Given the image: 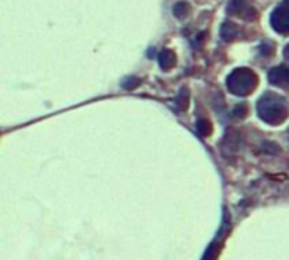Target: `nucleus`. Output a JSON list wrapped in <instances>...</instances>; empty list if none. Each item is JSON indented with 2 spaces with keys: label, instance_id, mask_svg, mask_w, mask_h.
<instances>
[{
  "label": "nucleus",
  "instance_id": "6",
  "mask_svg": "<svg viewBox=\"0 0 289 260\" xmlns=\"http://www.w3.org/2000/svg\"><path fill=\"white\" fill-rule=\"evenodd\" d=\"M220 36L224 41H233L238 36V27L233 22H224L220 29Z\"/></svg>",
  "mask_w": 289,
  "mask_h": 260
},
{
  "label": "nucleus",
  "instance_id": "2",
  "mask_svg": "<svg viewBox=\"0 0 289 260\" xmlns=\"http://www.w3.org/2000/svg\"><path fill=\"white\" fill-rule=\"evenodd\" d=\"M259 78L251 68H237L227 78V88L230 90V93L237 97H246L251 95L254 91V88L257 86Z\"/></svg>",
  "mask_w": 289,
  "mask_h": 260
},
{
  "label": "nucleus",
  "instance_id": "9",
  "mask_svg": "<svg viewBox=\"0 0 289 260\" xmlns=\"http://www.w3.org/2000/svg\"><path fill=\"white\" fill-rule=\"evenodd\" d=\"M212 124H210V120L207 119H199L196 122V130H198V134L199 135H203V137H208L210 134H212Z\"/></svg>",
  "mask_w": 289,
  "mask_h": 260
},
{
  "label": "nucleus",
  "instance_id": "3",
  "mask_svg": "<svg viewBox=\"0 0 289 260\" xmlns=\"http://www.w3.org/2000/svg\"><path fill=\"white\" fill-rule=\"evenodd\" d=\"M271 26L272 29L279 32V34H289V2L287 0L271 14Z\"/></svg>",
  "mask_w": 289,
  "mask_h": 260
},
{
  "label": "nucleus",
  "instance_id": "5",
  "mask_svg": "<svg viewBox=\"0 0 289 260\" xmlns=\"http://www.w3.org/2000/svg\"><path fill=\"white\" fill-rule=\"evenodd\" d=\"M159 66L163 71H169L173 69V66L176 64V54L171 51V49H163V51L159 53Z\"/></svg>",
  "mask_w": 289,
  "mask_h": 260
},
{
  "label": "nucleus",
  "instance_id": "1",
  "mask_svg": "<svg viewBox=\"0 0 289 260\" xmlns=\"http://www.w3.org/2000/svg\"><path fill=\"white\" fill-rule=\"evenodd\" d=\"M257 115L269 125H279L287 119V102L277 93H265L257 102Z\"/></svg>",
  "mask_w": 289,
  "mask_h": 260
},
{
  "label": "nucleus",
  "instance_id": "4",
  "mask_svg": "<svg viewBox=\"0 0 289 260\" xmlns=\"http://www.w3.org/2000/svg\"><path fill=\"white\" fill-rule=\"evenodd\" d=\"M268 80L274 86H287L289 85V66H276L268 75Z\"/></svg>",
  "mask_w": 289,
  "mask_h": 260
},
{
  "label": "nucleus",
  "instance_id": "11",
  "mask_svg": "<svg viewBox=\"0 0 289 260\" xmlns=\"http://www.w3.org/2000/svg\"><path fill=\"white\" fill-rule=\"evenodd\" d=\"M139 83H141V80H137L136 76H129V78L122 80V88H124V90H134Z\"/></svg>",
  "mask_w": 289,
  "mask_h": 260
},
{
  "label": "nucleus",
  "instance_id": "14",
  "mask_svg": "<svg viewBox=\"0 0 289 260\" xmlns=\"http://www.w3.org/2000/svg\"><path fill=\"white\" fill-rule=\"evenodd\" d=\"M287 2H289V0H287Z\"/></svg>",
  "mask_w": 289,
  "mask_h": 260
},
{
  "label": "nucleus",
  "instance_id": "8",
  "mask_svg": "<svg viewBox=\"0 0 289 260\" xmlns=\"http://www.w3.org/2000/svg\"><path fill=\"white\" fill-rule=\"evenodd\" d=\"M188 103H190V91H188V88L183 86L176 95V107L180 110H186Z\"/></svg>",
  "mask_w": 289,
  "mask_h": 260
},
{
  "label": "nucleus",
  "instance_id": "7",
  "mask_svg": "<svg viewBox=\"0 0 289 260\" xmlns=\"http://www.w3.org/2000/svg\"><path fill=\"white\" fill-rule=\"evenodd\" d=\"M246 9H251V5H247L246 0H232L229 5V14H237V15H240V17L247 19Z\"/></svg>",
  "mask_w": 289,
  "mask_h": 260
},
{
  "label": "nucleus",
  "instance_id": "10",
  "mask_svg": "<svg viewBox=\"0 0 289 260\" xmlns=\"http://www.w3.org/2000/svg\"><path fill=\"white\" fill-rule=\"evenodd\" d=\"M188 4L186 2H177L174 4V7H173V14L176 15L177 19H185L186 15H188Z\"/></svg>",
  "mask_w": 289,
  "mask_h": 260
},
{
  "label": "nucleus",
  "instance_id": "13",
  "mask_svg": "<svg viewBox=\"0 0 289 260\" xmlns=\"http://www.w3.org/2000/svg\"><path fill=\"white\" fill-rule=\"evenodd\" d=\"M282 56H284V58L289 61V44H287V46L284 48V51H282Z\"/></svg>",
  "mask_w": 289,
  "mask_h": 260
},
{
  "label": "nucleus",
  "instance_id": "12",
  "mask_svg": "<svg viewBox=\"0 0 289 260\" xmlns=\"http://www.w3.org/2000/svg\"><path fill=\"white\" fill-rule=\"evenodd\" d=\"M246 113H247V107H246V105H238V107L233 108V112H232L233 117H246Z\"/></svg>",
  "mask_w": 289,
  "mask_h": 260
}]
</instances>
